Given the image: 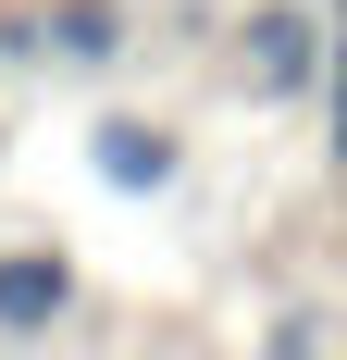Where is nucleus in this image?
I'll return each instance as SVG.
<instances>
[{
  "mask_svg": "<svg viewBox=\"0 0 347 360\" xmlns=\"http://www.w3.org/2000/svg\"><path fill=\"white\" fill-rule=\"evenodd\" d=\"M322 63H335V25H322L310 0H261L236 25V75H248V100H310Z\"/></svg>",
  "mask_w": 347,
  "mask_h": 360,
  "instance_id": "f257e3e1",
  "label": "nucleus"
},
{
  "mask_svg": "<svg viewBox=\"0 0 347 360\" xmlns=\"http://www.w3.org/2000/svg\"><path fill=\"white\" fill-rule=\"evenodd\" d=\"M248 360H335V335H322V311H273Z\"/></svg>",
  "mask_w": 347,
  "mask_h": 360,
  "instance_id": "39448f33",
  "label": "nucleus"
},
{
  "mask_svg": "<svg viewBox=\"0 0 347 360\" xmlns=\"http://www.w3.org/2000/svg\"><path fill=\"white\" fill-rule=\"evenodd\" d=\"M322 25H335V37H347V0H322Z\"/></svg>",
  "mask_w": 347,
  "mask_h": 360,
  "instance_id": "0eeeda50",
  "label": "nucleus"
},
{
  "mask_svg": "<svg viewBox=\"0 0 347 360\" xmlns=\"http://www.w3.org/2000/svg\"><path fill=\"white\" fill-rule=\"evenodd\" d=\"M87 174H100L112 199H162V186L186 174V137H174L162 112H100V124H87Z\"/></svg>",
  "mask_w": 347,
  "mask_h": 360,
  "instance_id": "20e7f679",
  "label": "nucleus"
},
{
  "mask_svg": "<svg viewBox=\"0 0 347 360\" xmlns=\"http://www.w3.org/2000/svg\"><path fill=\"white\" fill-rule=\"evenodd\" d=\"M322 124H335L322 149H335V174H347V37H335V63H322Z\"/></svg>",
  "mask_w": 347,
  "mask_h": 360,
  "instance_id": "423d86ee",
  "label": "nucleus"
},
{
  "mask_svg": "<svg viewBox=\"0 0 347 360\" xmlns=\"http://www.w3.org/2000/svg\"><path fill=\"white\" fill-rule=\"evenodd\" d=\"M74 298H87V274L63 236H0V348H50L74 323Z\"/></svg>",
  "mask_w": 347,
  "mask_h": 360,
  "instance_id": "f03ea898",
  "label": "nucleus"
},
{
  "mask_svg": "<svg viewBox=\"0 0 347 360\" xmlns=\"http://www.w3.org/2000/svg\"><path fill=\"white\" fill-rule=\"evenodd\" d=\"M0 50H13V63H50V75H112L137 50V13H124V0H37Z\"/></svg>",
  "mask_w": 347,
  "mask_h": 360,
  "instance_id": "7ed1b4c3",
  "label": "nucleus"
}]
</instances>
